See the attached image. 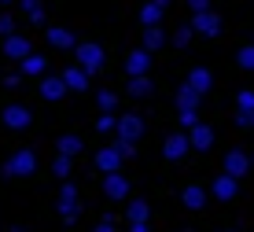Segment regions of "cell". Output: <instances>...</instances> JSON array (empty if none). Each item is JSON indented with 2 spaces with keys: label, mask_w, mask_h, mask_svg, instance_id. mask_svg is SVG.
<instances>
[{
  "label": "cell",
  "mask_w": 254,
  "mask_h": 232,
  "mask_svg": "<svg viewBox=\"0 0 254 232\" xmlns=\"http://www.w3.org/2000/svg\"><path fill=\"white\" fill-rule=\"evenodd\" d=\"M33 169H37V155H33V151H26V148L15 151V155L4 162V173H7V177H30Z\"/></svg>",
  "instance_id": "obj_1"
},
{
  "label": "cell",
  "mask_w": 254,
  "mask_h": 232,
  "mask_svg": "<svg viewBox=\"0 0 254 232\" xmlns=\"http://www.w3.org/2000/svg\"><path fill=\"white\" fill-rule=\"evenodd\" d=\"M118 140H126V144H136L140 137H144V118H140V114H118Z\"/></svg>",
  "instance_id": "obj_2"
},
{
  "label": "cell",
  "mask_w": 254,
  "mask_h": 232,
  "mask_svg": "<svg viewBox=\"0 0 254 232\" xmlns=\"http://www.w3.org/2000/svg\"><path fill=\"white\" fill-rule=\"evenodd\" d=\"M74 52H77V67H81L89 77L103 67V48H100V44H77Z\"/></svg>",
  "instance_id": "obj_3"
},
{
  "label": "cell",
  "mask_w": 254,
  "mask_h": 232,
  "mask_svg": "<svg viewBox=\"0 0 254 232\" xmlns=\"http://www.w3.org/2000/svg\"><path fill=\"white\" fill-rule=\"evenodd\" d=\"M56 210L63 214L66 225L77 221V188H74V184H63V192H59V199H56Z\"/></svg>",
  "instance_id": "obj_4"
},
{
  "label": "cell",
  "mask_w": 254,
  "mask_h": 232,
  "mask_svg": "<svg viewBox=\"0 0 254 232\" xmlns=\"http://www.w3.org/2000/svg\"><path fill=\"white\" fill-rule=\"evenodd\" d=\"M188 148H191L188 133H170V137H166V144H162V155L177 162V158H185V155H188Z\"/></svg>",
  "instance_id": "obj_5"
},
{
  "label": "cell",
  "mask_w": 254,
  "mask_h": 232,
  "mask_svg": "<svg viewBox=\"0 0 254 232\" xmlns=\"http://www.w3.org/2000/svg\"><path fill=\"white\" fill-rule=\"evenodd\" d=\"M0 118H4V126H11V129H26L33 114H30V107L11 103V107H4V111H0Z\"/></svg>",
  "instance_id": "obj_6"
},
{
  "label": "cell",
  "mask_w": 254,
  "mask_h": 232,
  "mask_svg": "<svg viewBox=\"0 0 254 232\" xmlns=\"http://www.w3.org/2000/svg\"><path fill=\"white\" fill-rule=\"evenodd\" d=\"M147 67H151V52H144V48L129 52V59H126L129 77H147Z\"/></svg>",
  "instance_id": "obj_7"
},
{
  "label": "cell",
  "mask_w": 254,
  "mask_h": 232,
  "mask_svg": "<svg viewBox=\"0 0 254 232\" xmlns=\"http://www.w3.org/2000/svg\"><path fill=\"white\" fill-rule=\"evenodd\" d=\"M247 169H251V158L243 155L240 148H232L229 155H225V173H229V177H236V181H240V177L247 173Z\"/></svg>",
  "instance_id": "obj_8"
},
{
  "label": "cell",
  "mask_w": 254,
  "mask_h": 232,
  "mask_svg": "<svg viewBox=\"0 0 254 232\" xmlns=\"http://www.w3.org/2000/svg\"><path fill=\"white\" fill-rule=\"evenodd\" d=\"M191 30L203 33V37H217V33H221V19H217L214 11H203V15L191 19Z\"/></svg>",
  "instance_id": "obj_9"
},
{
  "label": "cell",
  "mask_w": 254,
  "mask_h": 232,
  "mask_svg": "<svg viewBox=\"0 0 254 232\" xmlns=\"http://www.w3.org/2000/svg\"><path fill=\"white\" fill-rule=\"evenodd\" d=\"M4 56H11V59H19V63H22L26 56H33V48H30V41H26V37H19V33H15V37L4 41Z\"/></svg>",
  "instance_id": "obj_10"
},
{
  "label": "cell",
  "mask_w": 254,
  "mask_h": 232,
  "mask_svg": "<svg viewBox=\"0 0 254 232\" xmlns=\"http://www.w3.org/2000/svg\"><path fill=\"white\" fill-rule=\"evenodd\" d=\"M41 96H45V100H63L66 96V81H63V74L59 77H45V81H41Z\"/></svg>",
  "instance_id": "obj_11"
},
{
  "label": "cell",
  "mask_w": 254,
  "mask_h": 232,
  "mask_svg": "<svg viewBox=\"0 0 254 232\" xmlns=\"http://www.w3.org/2000/svg\"><path fill=\"white\" fill-rule=\"evenodd\" d=\"M122 166V155H118V148H103L100 155H96V169H103V173H115V169Z\"/></svg>",
  "instance_id": "obj_12"
},
{
  "label": "cell",
  "mask_w": 254,
  "mask_h": 232,
  "mask_svg": "<svg viewBox=\"0 0 254 232\" xmlns=\"http://www.w3.org/2000/svg\"><path fill=\"white\" fill-rule=\"evenodd\" d=\"M103 192H107V199H126L129 195V181L122 173H111L107 181H103Z\"/></svg>",
  "instance_id": "obj_13"
},
{
  "label": "cell",
  "mask_w": 254,
  "mask_h": 232,
  "mask_svg": "<svg viewBox=\"0 0 254 232\" xmlns=\"http://www.w3.org/2000/svg\"><path fill=\"white\" fill-rule=\"evenodd\" d=\"M48 44H52V48H63V52L77 48L74 33H70V30H59V26H48Z\"/></svg>",
  "instance_id": "obj_14"
},
{
  "label": "cell",
  "mask_w": 254,
  "mask_h": 232,
  "mask_svg": "<svg viewBox=\"0 0 254 232\" xmlns=\"http://www.w3.org/2000/svg\"><path fill=\"white\" fill-rule=\"evenodd\" d=\"M63 81H66V92H85V88H89V74H85L81 67H70L63 74Z\"/></svg>",
  "instance_id": "obj_15"
},
{
  "label": "cell",
  "mask_w": 254,
  "mask_h": 232,
  "mask_svg": "<svg viewBox=\"0 0 254 232\" xmlns=\"http://www.w3.org/2000/svg\"><path fill=\"white\" fill-rule=\"evenodd\" d=\"M188 140H191V148L210 151V148H214V129H210V126H195V129L188 133Z\"/></svg>",
  "instance_id": "obj_16"
},
{
  "label": "cell",
  "mask_w": 254,
  "mask_h": 232,
  "mask_svg": "<svg viewBox=\"0 0 254 232\" xmlns=\"http://www.w3.org/2000/svg\"><path fill=\"white\" fill-rule=\"evenodd\" d=\"M210 85H214V77H210V70H206V67H195V70L188 74V88H195L199 96H203Z\"/></svg>",
  "instance_id": "obj_17"
},
{
  "label": "cell",
  "mask_w": 254,
  "mask_h": 232,
  "mask_svg": "<svg viewBox=\"0 0 254 232\" xmlns=\"http://www.w3.org/2000/svg\"><path fill=\"white\" fill-rule=\"evenodd\" d=\"M162 11H166V7H159L155 0H147V4H144V11H140V22H144V30L159 26V22H162Z\"/></svg>",
  "instance_id": "obj_18"
},
{
  "label": "cell",
  "mask_w": 254,
  "mask_h": 232,
  "mask_svg": "<svg viewBox=\"0 0 254 232\" xmlns=\"http://www.w3.org/2000/svg\"><path fill=\"white\" fill-rule=\"evenodd\" d=\"M126 214H129V225H147V214H151V207H147L144 199H133Z\"/></svg>",
  "instance_id": "obj_19"
},
{
  "label": "cell",
  "mask_w": 254,
  "mask_h": 232,
  "mask_svg": "<svg viewBox=\"0 0 254 232\" xmlns=\"http://www.w3.org/2000/svg\"><path fill=\"white\" fill-rule=\"evenodd\" d=\"M214 195H217V199H236V177L221 173V177L214 181Z\"/></svg>",
  "instance_id": "obj_20"
},
{
  "label": "cell",
  "mask_w": 254,
  "mask_h": 232,
  "mask_svg": "<svg viewBox=\"0 0 254 232\" xmlns=\"http://www.w3.org/2000/svg\"><path fill=\"white\" fill-rule=\"evenodd\" d=\"M81 148H85V144H81L77 137H59V140H56V155H63V158H74Z\"/></svg>",
  "instance_id": "obj_21"
},
{
  "label": "cell",
  "mask_w": 254,
  "mask_h": 232,
  "mask_svg": "<svg viewBox=\"0 0 254 232\" xmlns=\"http://www.w3.org/2000/svg\"><path fill=\"white\" fill-rule=\"evenodd\" d=\"M181 199H185V207H188V210H199V207L206 203V192L199 188V184H191V188H185V195H181Z\"/></svg>",
  "instance_id": "obj_22"
},
{
  "label": "cell",
  "mask_w": 254,
  "mask_h": 232,
  "mask_svg": "<svg viewBox=\"0 0 254 232\" xmlns=\"http://www.w3.org/2000/svg\"><path fill=\"white\" fill-rule=\"evenodd\" d=\"M166 44V33L159 30V26H151V30H144V52H159Z\"/></svg>",
  "instance_id": "obj_23"
},
{
  "label": "cell",
  "mask_w": 254,
  "mask_h": 232,
  "mask_svg": "<svg viewBox=\"0 0 254 232\" xmlns=\"http://www.w3.org/2000/svg\"><path fill=\"white\" fill-rule=\"evenodd\" d=\"M22 74L41 77V74H45V56H37V52H33V56H26V59H22Z\"/></svg>",
  "instance_id": "obj_24"
},
{
  "label": "cell",
  "mask_w": 254,
  "mask_h": 232,
  "mask_svg": "<svg viewBox=\"0 0 254 232\" xmlns=\"http://www.w3.org/2000/svg\"><path fill=\"white\" fill-rule=\"evenodd\" d=\"M151 81H147V77H133V81H129V96H136V100H144V96H151Z\"/></svg>",
  "instance_id": "obj_25"
},
{
  "label": "cell",
  "mask_w": 254,
  "mask_h": 232,
  "mask_svg": "<svg viewBox=\"0 0 254 232\" xmlns=\"http://www.w3.org/2000/svg\"><path fill=\"white\" fill-rule=\"evenodd\" d=\"M96 103H100V111H103V114H111V111H115V107H118V96L111 92V88H103V92L96 96Z\"/></svg>",
  "instance_id": "obj_26"
},
{
  "label": "cell",
  "mask_w": 254,
  "mask_h": 232,
  "mask_svg": "<svg viewBox=\"0 0 254 232\" xmlns=\"http://www.w3.org/2000/svg\"><path fill=\"white\" fill-rule=\"evenodd\" d=\"M236 63H240L243 70H254V44H247V48L236 52Z\"/></svg>",
  "instance_id": "obj_27"
},
{
  "label": "cell",
  "mask_w": 254,
  "mask_h": 232,
  "mask_svg": "<svg viewBox=\"0 0 254 232\" xmlns=\"http://www.w3.org/2000/svg\"><path fill=\"white\" fill-rule=\"evenodd\" d=\"M22 11L30 15L33 22H45V11H41V4H37V0H22Z\"/></svg>",
  "instance_id": "obj_28"
},
{
  "label": "cell",
  "mask_w": 254,
  "mask_h": 232,
  "mask_svg": "<svg viewBox=\"0 0 254 232\" xmlns=\"http://www.w3.org/2000/svg\"><path fill=\"white\" fill-rule=\"evenodd\" d=\"M191 33H195V30H191V26H181V30H177V33H173V44H177V48H188V41H191Z\"/></svg>",
  "instance_id": "obj_29"
},
{
  "label": "cell",
  "mask_w": 254,
  "mask_h": 232,
  "mask_svg": "<svg viewBox=\"0 0 254 232\" xmlns=\"http://www.w3.org/2000/svg\"><path fill=\"white\" fill-rule=\"evenodd\" d=\"M52 169H56V177H70V158H63V155H56V162H52Z\"/></svg>",
  "instance_id": "obj_30"
},
{
  "label": "cell",
  "mask_w": 254,
  "mask_h": 232,
  "mask_svg": "<svg viewBox=\"0 0 254 232\" xmlns=\"http://www.w3.org/2000/svg\"><path fill=\"white\" fill-rule=\"evenodd\" d=\"M236 103H240V111L254 114V92H240V96H236Z\"/></svg>",
  "instance_id": "obj_31"
},
{
  "label": "cell",
  "mask_w": 254,
  "mask_h": 232,
  "mask_svg": "<svg viewBox=\"0 0 254 232\" xmlns=\"http://www.w3.org/2000/svg\"><path fill=\"white\" fill-rule=\"evenodd\" d=\"M0 33H4V41L15 37V19H11V15H0Z\"/></svg>",
  "instance_id": "obj_32"
},
{
  "label": "cell",
  "mask_w": 254,
  "mask_h": 232,
  "mask_svg": "<svg viewBox=\"0 0 254 232\" xmlns=\"http://www.w3.org/2000/svg\"><path fill=\"white\" fill-rule=\"evenodd\" d=\"M96 126H100V133H111V129H118V118H115V114H103Z\"/></svg>",
  "instance_id": "obj_33"
},
{
  "label": "cell",
  "mask_w": 254,
  "mask_h": 232,
  "mask_svg": "<svg viewBox=\"0 0 254 232\" xmlns=\"http://www.w3.org/2000/svg\"><path fill=\"white\" fill-rule=\"evenodd\" d=\"M115 148H118V155H122V158H133V155H136V144H126V140H118Z\"/></svg>",
  "instance_id": "obj_34"
},
{
  "label": "cell",
  "mask_w": 254,
  "mask_h": 232,
  "mask_svg": "<svg viewBox=\"0 0 254 232\" xmlns=\"http://www.w3.org/2000/svg\"><path fill=\"white\" fill-rule=\"evenodd\" d=\"M236 126L251 129V126H254V114H247V111H240V114H236Z\"/></svg>",
  "instance_id": "obj_35"
},
{
  "label": "cell",
  "mask_w": 254,
  "mask_h": 232,
  "mask_svg": "<svg viewBox=\"0 0 254 232\" xmlns=\"http://www.w3.org/2000/svg\"><path fill=\"white\" fill-rule=\"evenodd\" d=\"M188 4H191V11H195V15H203V11H210V0H188Z\"/></svg>",
  "instance_id": "obj_36"
},
{
  "label": "cell",
  "mask_w": 254,
  "mask_h": 232,
  "mask_svg": "<svg viewBox=\"0 0 254 232\" xmlns=\"http://www.w3.org/2000/svg\"><path fill=\"white\" fill-rule=\"evenodd\" d=\"M4 85H7V88H19V85H22V74H7Z\"/></svg>",
  "instance_id": "obj_37"
},
{
  "label": "cell",
  "mask_w": 254,
  "mask_h": 232,
  "mask_svg": "<svg viewBox=\"0 0 254 232\" xmlns=\"http://www.w3.org/2000/svg\"><path fill=\"white\" fill-rule=\"evenodd\" d=\"M96 232H115V225H111V218H103V221H100V229H96Z\"/></svg>",
  "instance_id": "obj_38"
},
{
  "label": "cell",
  "mask_w": 254,
  "mask_h": 232,
  "mask_svg": "<svg viewBox=\"0 0 254 232\" xmlns=\"http://www.w3.org/2000/svg\"><path fill=\"white\" fill-rule=\"evenodd\" d=\"M129 232H151L147 225H129Z\"/></svg>",
  "instance_id": "obj_39"
},
{
  "label": "cell",
  "mask_w": 254,
  "mask_h": 232,
  "mask_svg": "<svg viewBox=\"0 0 254 232\" xmlns=\"http://www.w3.org/2000/svg\"><path fill=\"white\" fill-rule=\"evenodd\" d=\"M155 4H159V7H166V4H170V0H155Z\"/></svg>",
  "instance_id": "obj_40"
},
{
  "label": "cell",
  "mask_w": 254,
  "mask_h": 232,
  "mask_svg": "<svg viewBox=\"0 0 254 232\" xmlns=\"http://www.w3.org/2000/svg\"><path fill=\"white\" fill-rule=\"evenodd\" d=\"M11 232H26V229H11Z\"/></svg>",
  "instance_id": "obj_41"
},
{
  "label": "cell",
  "mask_w": 254,
  "mask_h": 232,
  "mask_svg": "<svg viewBox=\"0 0 254 232\" xmlns=\"http://www.w3.org/2000/svg\"><path fill=\"white\" fill-rule=\"evenodd\" d=\"M0 4H7V0H0Z\"/></svg>",
  "instance_id": "obj_42"
},
{
  "label": "cell",
  "mask_w": 254,
  "mask_h": 232,
  "mask_svg": "<svg viewBox=\"0 0 254 232\" xmlns=\"http://www.w3.org/2000/svg\"><path fill=\"white\" fill-rule=\"evenodd\" d=\"M251 162H254V158H251Z\"/></svg>",
  "instance_id": "obj_43"
}]
</instances>
